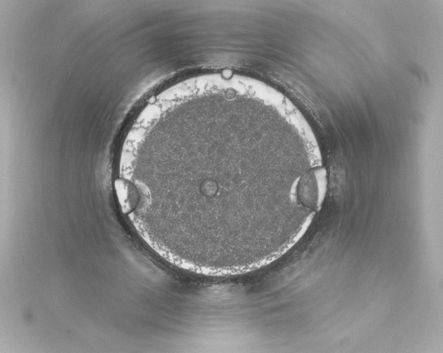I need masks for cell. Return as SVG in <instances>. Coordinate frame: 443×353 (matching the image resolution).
I'll return each mask as SVG.
<instances>
[{
	"label": "cell",
	"instance_id": "obj_1",
	"mask_svg": "<svg viewBox=\"0 0 443 353\" xmlns=\"http://www.w3.org/2000/svg\"><path fill=\"white\" fill-rule=\"evenodd\" d=\"M120 179L138 209L158 205L169 250L247 263L287 249L327 189L304 116L273 94L235 83L191 88L154 111Z\"/></svg>",
	"mask_w": 443,
	"mask_h": 353
}]
</instances>
